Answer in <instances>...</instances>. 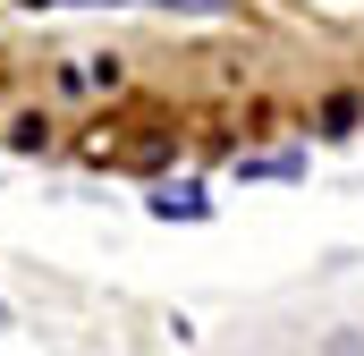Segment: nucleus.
I'll use <instances>...</instances> for the list:
<instances>
[{
  "instance_id": "obj_1",
  "label": "nucleus",
  "mask_w": 364,
  "mask_h": 356,
  "mask_svg": "<svg viewBox=\"0 0 364 356\" xmlns=\"http://www.w3.org/2000/svg\"><path fill=\"white\" fill-rule=\"evenodd\" d=\"M203 212H212L203 187H161V195H153V221H203Z\"/></svg>"
},
{
  "instance_id": "obj_2",
  "label": "nucleus",
  "mask_w": 364,
  "mask_h": 356,
  "mask_svg": "<svg viewBox=\"0 0 364 356\" xmlns=\"http://www.w3.org/2000/svg\"><path fill=\"white\" fill-rule=\"evenodd\" d=\"M26 9H127V0H26ZM153 9H203V17H220L229 0H153Z\"/></svg>"
},
{
  "instance_id": "obj_3",
  "label": "nucleus",
  "mask_w": 364,
  "mask_h": 356,
  "mask_svg": "<svg viewBox=\"0 0 364 356\" xmlns=\"http://www.w3.org/2000/svg\"><path fill=\"white\" fill-rule=\"evenodd\" d=\"M43 145H51V119L43 110H17L9 119V153H43Z\"/></svg>"
}]
</instances>
